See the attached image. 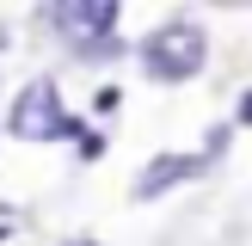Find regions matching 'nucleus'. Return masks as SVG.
Listing matches in <instances>:
<instances>
[{"mask_svg": "<svg viewBox=\"0 0 252 246\" xmlns=\"http://www.w3.org/2000/svg\"><path fill=\"white\" fill-rule=\"evenodd\" d=\"M135 56H142L148 80H160V86L197 80L203 62H209V31L197 19H166V25H154V31L135 43Z\"/></svg>", "mask_w": 252, "mask_h": 246, "instance_id": "1", "label": "nucleus"}, {"mask_svg": "<svg viewBox=\"0 0 252 246\" xmlns=\"http://www.w3.org/2000/svg\"><path fill=\"white\" fill-rule=\"evenodd\" d=\"M6 135H19V142H74V135H80V117L62 105L56 80H31L19 98H12Z\"/></svg>", "mask_w": 252, "mask_h": 246, "instance_id": "2", "label": "nucleus"}, {"mask_svg": "<svg viewBox=\"0 0 252 246\" xmlns=\"http://www.w3.org/2000/svg\"><path fill=\"white\" fill-rule=\"evenodd\" d=\"M221 148H228V129H216L203 148H197V154H154L142 172H135V197H142V203H154V197H166L172 184L203 179V172L216 166V154H221Z\"/></svg>", "mask_w": 252, "mask_h": 246, "instance_id": "3", "label": "nucleus"}, {"mask_svg": "<svg viewBox=\"0 0 252 246\" xmlns=\"http://www.w3.org/2000/svg\"><path fill=\"white\" fill-rule=\"evenodd\" d=\"M49 19H56V31H68L80 49H105L98 37H111V25L123 19L117 0H74V6H49Z\"/></svg>", "mask_w": 252, "mask_h": 246, "instance_id": "4", "label": "nucleus"}, {"mask_svg": "<svg viewBox=\"0 0 252 246\" xmlns=\"http://www.w3.org/2000/svg\"><path fill=\"white\" fill-rule=\"evenodd\" d=\"M234 123H240V129H252V92H240V105H234Z\"/></svg>", "mask_w": 252, "mask_h": 246, "instance_id": "5", "label": "nucleus"}, {"mask_svg": "<svg viewBox=\"0 0 252 246\" xmlns=\"http://www.w3.org/2000/svg\"><path fill=\"white\" fill-rule=\"evenodd\" d=\"M68 246H105V240H68Z\"/></svg>", "mask_w": 252, "mask_h": 246, "instance_id": "6", "label": "nucleus"}]
</instances>
